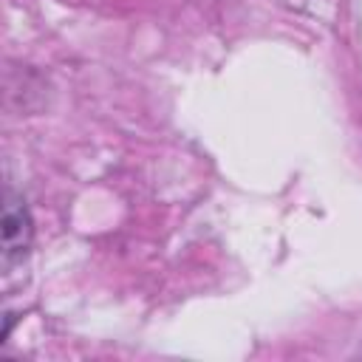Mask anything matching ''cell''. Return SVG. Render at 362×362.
<instances>
[{
  "instance_id": "6da1fadb",
  "label": "cell",
  "mask_w": 362,
  "mask_h": 362,
  "mask_svg": "<svg viewBox=\"0 0 362 362\" xmlns=\"http://www.w3.org/2000/svg\"><path fill=\"white\" fill-rule=\"evenodd\" d=\"M31 238H34V226L25 204L17 201L14 195H6V204H3V266L6 269H11L28 255Z\"/></svg>"
}]
</instances>
